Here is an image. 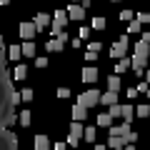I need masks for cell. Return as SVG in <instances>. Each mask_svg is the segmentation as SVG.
Here are the masks:
<instances>
[{"label":"cell","mask_w":150,"mask_h":150,"mask_svg":"<svg viewBox=\"0 0 150 150\" xmlns=\"http://www.w3.org/2000/svg\"><path fill=\"white\" fill-rule=\"evenodd\" d=\"M100 48H103V43H98V40H95V43L88 45V53H100Z\"/></svg>","instance_id":"obj_27"},{"label":"cell","mask_w":150,"mask_h":150,"mask_svg":"<svg viewBox=\"0 0 150 150\" xmlns=\"http://www.w3.org/2000/svg\"><path fill=\"white\" fill-rule=\"evenodd\" d=\"M128 68H130V58H120L118 63H115V73H125Z\"/></svg>","instance_id":"obj_18"},{"label":"cell","mask_w":150,"mask_h":150,"mask_svg":"<svg viewBox=\"0 0 150 150\" xmlns=\"http://www.w3.org/2000/svg\"><path fill=\"white\" fill-rule=\"evenodd\" d=\"M35 150H50L48 135H35Z\"/></svg>","instance_id":"obj_13"},{"label":"cell","mask_w":150,"mask_h":150,"mask_svg":"<svg viewBox=\"0 0 150 150\" xmlns=\"http://www.w3.org/2000/svg\"><path fill=\"white\" fill-rule=\"evenodd\" d=\"M135 20H138V23H140V25H143V23H148V20H150V15H148V13H140V15H138V18H135Z\"/></svg>","instance_id":"obj_31"},{"label":"cell","mask_w":150,"mask_h":150,"mask_svg":"<svg viewBox=\"0 0 150 150\" xmlns=\"http://www.w3.org/2000/svg\"><path fill=\"white\" fill-rule=\"evenodd\" d=\"M128 133H130V123H120L115 128L110 125V138H125Z\"/></svg>","instance_id":"obj_7"},{"label":"cell","mask_w":150,"mask_h":150,"mask_svg":"<svg viewBox=\"0 0 150 150\" xmlns=\"http://www.w3.org/2000/svg\"><path fill=\"white\" fill-rule=\"evenodd\" d=\"M128 33H130V35L140 33V23H138V20H130V25H128Z\"/></svg>","instance_id":"obj_25"},{"label":"cell","mask_w":150,"mask_h":150,"mask_svg":"<svg viewBox=\"0 0 150 150\" xmlns=\"http://www.w3.org/2000/svg\"><path fill=\"white\" fill-rule=\"evenodd\" d=\"M135 90H138V93H148V83H145V80H143V83H140V85H138V88H135Z\"/></svg>","instance_id":"obj_33"},{"label":"cell","mask_w":150,"mask_h":150,"mask_svg":"<svg viewBox=\"0 0 150 150\" xmlns=\"http://www.w3.org/2000/svg\"><path fill=\"white\" fill-rule=\"evenodd\" d=\"M88 35H90V28H88V25L80 28V38H88Z\"/></svg>","instance_id":"obj_37"},{"label":"cell","mask_w":150,"mask_h":150,"mask_svg":"<svg viewBox=\"0 0 150 150\" xmlns=\"http://www.w3.org/2000/svg\"><path fill=\"white\" fill-rule=\"evenodd\" d=\"M30 120H33L30 110H23V112H20V125H30Z\"/></svg>","instance_id":"obj_24"},{"label":"cell","mask_w":150,"mask_h":150,"mask_svg":"<svg viewBox=\"0 0 150 150\" xmlns=\"http://www.w3.org/2000/svg\"><path fill=\"white\" fill-rule=\"evenodd\" d=\"M68 20H83L85 18V8L80 5V3H73V5H68Z\"/></svg>","instance_id":"obj_4"},{"label":"cell","mask_w":150,"mask_h":150,"mask_svg":"<svg viewBox=\"0 0 150 150\" xmlns=\"http://www.w3.org/2000/svg\"><path fill=\"white\" fill-rule=\"evenodd\" d=\"M95 58H98V53H88V55H85V60H88V63H93Z\"/></svg>","instance_id":"obj_38"},{"label":"cell","mask_w":150,"mask_h":150,"mask_svg":"<svg viewBox=\"0 0 150 150\" xmlns=\"http://www.w3.org/2000/svg\"><path fill=\"white\" fill-rule=\"evenodd\" d=\"M148 50H150V35L145 33L143 38L138 40V45H135V55L130 58V68L135 70L138 75H145V65H148Z\"/></svg>","instance_id":"obj_1"},{"label":"cell","mask_w":150,"mask_h":150,"mask_svg":"<svg viewBox=\"0 0 150 150\" xmlns=\"http://www.w3.org/2000/svg\"><path fill=\"white\" fill-rule=\"evenodd\" d=\"M55 150H68V148H65V143H55Z\"/></svg>","instance_id":"obj_39"},{"label":"cell","mask_w":150,"mask_h":150,"mask_svg":"<svg viewBox=\"0 0 150 150\" xmlns=\"http://www.w3.org/2000/svg\"><path fill=\"white\" fill-rule=\"evenodd\" d=\"M138 115H140V118H148V115H150V108L148 105H138Z\"/></svg>","instance_id":"obj_28"},{"label":"cell","mask_w":150,"mask_h":150,"mask_svg":"<svg viewBox=\"0 0 150 150\" xmlns=\"http://www.w3.org/2000/svg\"><path fill=\"white\" fill-rule=\"evenodd\" d=\"M68 95H70V90H68V88H60V90H58V98H63V100H65Z\"/></svg>","instance_id":"obj_32"},{"label":"cell","mask_w":150,"mask_h":150,"mask_svg":"<svg viewBox=\"0 0 150 150\" xmlns=\"http://www.w3.org/2000/svg\"><path fill=\"white\" fill-rule=\"evenodd\" d=\"M33 25H35V30H38V33L45 30V28L50 25V15H48V13H38L35 20H33Z\"/></svg>","instance_id":"obj_5"},{"label":"cell","mask_w":150,"mask_h":150,"mask_svg":"<svg viewBox=\"0 0 150 150\" xmlns=\"http://www.w3.org/2000/svg\"><path fill=\"white\" fill-rule=\"evenodd\" d=\"M80 78H83V83H95L98 80V68H95V65H85Z\"/></svg>","instance_id":"obj_6"},{"label":"cell","mask_w":150,"mask_h":150,"mask_svg":"<svg viewBox=\"0 0 150 150\" xmlns=\"http://www.w3.org/2000/svg\"><path fill=\"white\" fill-rule=\"evenodd\" d=\"M110 123H112V118L108 115V112H103V115H98V125H103V128H110Z\"/></svg>","instance_id":"obj_22"},{"label":"cell","mask_w":150,"mask_h":150,"mask_svg":"<svg viewBox=\"0 0 150 150\" xmlns=\"http://www.w3.org/2000/svg\"><path fill=\"white\" fill-rule=\"evenodd\" d=\"M123 150H135V145H125V148Z\"/></svg>","instance_id":"obj_41"},{"label":"cell","mask_w":150,"mask_h":150,"mask_svg":"<svg viewBox=\"0 0 150 150\" xmlns=\"http://www.w3.org/2000/svg\"><path fill=\"white\" fill-rule=\"evenodd\" d=\"M125 145H128V143H125V138H110L105 148H112V150H123Z\"/></svg>","instance_id":"obj_14"},{"label":"cell","mask_w":150,"mask_h":150,"mask_svg":"<svg viewBox=\"0 0 150 150\" xmlns=\"http://www.w3.org/2000/svg\"><path fill=\"white\" fill-rule=\"evenodd\" d=\"M135 95H138V90H135V88H128V98L130 100H135Z\"/></svg>","instance_id":"obj_36"},{"label":"cell","mask_w":150,"mask_h":150,"mask_svg":"<svg viewBox=\"0 0 150 150\" xmlns=\"http://www.w3.org/2000/svg\"><path fill=\"white\" fill-rule=\"evenodd\" d=\"M108 115H110V118H118V115H120V105H118V103L108 108Z\"/></svg>","instance_id":"obj_26"},{"label":"cell","mask_w":150,"mask_h":150,"mask_svg":"<svg viewBox=\"0 0 150 150\" xmlns=\"http://www.w3.org/2000/svg\"><path fill=\"white\" fill-rule=\"evenodd\" d=\"M8 58L18 63V58H20V45H10V48H8Z\"/></svg>","instance_id":"obj_21"},{"label":"cell","mask_w":150,"mask_h":150,"mask_svg":"<svg viewBox=\"0 0 150 150\" xmlns=\"http://www.w3.org/2000/svg\"><path fill=\"white\" fill-rule=\"evenodd\" d=\"M83 138H85L88 143H95V128H93V125H88V128H83Z\"/></svg>","instance_id":"obj_19"},{"label":"cell","mask_w":150,"mask_h":150,"mask_svg":"<svg viewBox=\"0 0 150 150\" xmlns=\"http://www.w3.org/2000/svg\"><path fill=\"white\" fill-rule=\"evenodd\" d=\"M35 65H38V68H45V65H48V60H45V58H38Z\"/></svg>","instance_id":"obj_35"},{"label":"cell","mask_w":150,"mask_h":150,"mask_svg":"<svg viewBox=\"0 0 150 150\" xmlns=\"http://www.w3.org/2000/svg\"><path fill=\"white\" fill-rule=\"evenodd\" d=\"M120 85H123V83H120L118 75H110V78H108V90H110V93H118Z\"/></svg>","instance_id":"obj_15"},{"label":"cell","mask_w":150,"mask_h":150,"mask_svg":"<svg viewBox=\"0 0 150 150\" xmlns=\"http://www.w3.org/2000/svg\"><path fill=\"white\" fill-rule=\"evenodd\" d=\"M35 25H33V23H20V38L23 40H33V38H35Z\"/></svg>","instance_id":"obj_8"},{"label":"cell","mask_w":150,"mask_h":150,"mask_svg":"<svg viewBox=\"0 0 150 150\" xmlns=\"http://www.w3.org/2000/svg\"><path fill=\"white\" fill-rule=\"evenodd\" d=\"M90 3H93V0H80V5H83V8H88Z\"/></svg>","instance_id":"obj_40"},{"label":"cell","mask_w":150,"mask_h":150,"mask_svg":"<svg viewBox=\"0 0 150 150\" xmlns=\"http://www.w3.org/2000/svg\"><path fill=\"white\" fill-rule=\"evenodd\" d=\"M120 115H123V123H130L135 115V108L133 105H120Z\"/></svg>","instance_id":"obj_12"},{"label":"cell","mask_w":150,"mask_h":150,"mask_svg":"<svg viewBox=\"0 0 150 150\" xmlns=\"http://www.w3.org/2000/svg\"><path fill=\"white\" fill-rule=\"evenodd\" d=\"M20 55H25V58H35V43H33V40H25V43L20 45Z\"/></svg>","instance_id":"obj_10"},{"label":"cell","mask_w":150,"mask_h":150,"mask_svg":"<svg viewBox=\"0 0 150 150\" xmlns=\"http://www.w3.org/2000/svg\"><path fill=\"white\" fill-rule=\"evenodd\" d=\"M8 3H10V0H0V5H8Z\"/></svg>","instance_id":"obj_43"},{"label":"cell","mask_w":150,"mask_h":150,"mask_svg":"<svg viewBox=\"0 0 150 150\" xmlns=\"http://www.w3.org/2000/svg\"><path fill=\"white\" fill-rule=\"evenodd\" d=\"M110 3H120V0H110Z\"/></svg>","instance_id":"obj_44"},{"label":"cell","mask_w":150,"mask_h":150,"mask_svg":"<svg viewBox=\"0 0 150 150\" xmlns=\"http://www.w3.org/2000/svg\"><path fill=\"white\" fill-rule=\"evenodd\" d=\"M98 103H103V105H108V108L115 105V103H118V93H110V90H108L105 95H100V100H98Z\"/></svg>","instance_id":"obj_11"},{"label":"cell","mask_w":150,"mask_h":150,"mask_svg":"<svg viewBox=\"0 0 150 150\" xmlns=\"http://www.w3.org/2000/svg\"><path fill=\"white\" fill-rule=\"evenodd\" d=\"M28 75V65H20V63H15V80H23Z\"/></svg>","instance_id":"obj_20"},{"label":"cell","mask_w":150,"mask_h":150,"mask_svg":"<svg viewBox=\"0 0 150 150\" xmlns=\"http://www.w3.org/2000/svg\"><path fill=\"white\" fill-rule=\"evenodd\" d=\"M20 100H25V103H30V100H33V90H30V88L20 93Z\"/></svg>","instance_id":"obj_29"},{"label":"cell","mask_w":150,"mask_h":150,"mask_svg":"<svg viewBox=\"0 0 150 150\" xmlns=\"http://www.w3.org/2000/svg\"><path fill=\"white\" fill-rule=\"evenodd\" d=\"M98 100H100V93L98 90H85V93H80V98H78V105H83L88 110L90 105H98Z\"/></svg>","instance_id":"obj_3"},{"label":"cell","mask_w":150,"mask_h":150,"mask_svg":"<svg viewBox=\"0 0 150 150\" xmlns=\"http://www.w3.org/2000/svg\"><path fill=\"white\" fill-rule=\"evenodd\" d=\"M45 50H48V53H58V50H63V43H60V40H48V45H45Z\"/></svg>","instance_id":"obj_17"},{"label":"cell","mask_w":150,"mask_h":150,"mask_svg":"<svg viewBox=\"0 0 150 150\" xmlns=\"http://www.w3.org/2000/svg\"><path fill=\"white\" fill-rule=\"evenodd\" d=\"M70 138H75V140H80V138H83V125H80V123H75V120H73V125H70Z\"/></svg>","instance_id":"obj_16"},{"label":"cell","mask_w":150,"mask_h":150,"mask_svg":"<svg viewBox=\"0 0 150 150\" xmlns=\"http://www.w3.org/2000/svg\"><path fill=\"white\" fill-rule=\"evenodd\" d=\"M95 150H105V145H95Z\"/></svg>","instance_id":"obj_42"},{"label":"cell","mask_w":150,"mask_h":150,"mask_svg":"<svg viewBox=\"0 0 150 150\" xmlns=\"http://www.w3.org/2000/svg\"><path fill=\"white\" fill-rule=\"evenodd\" d=\"M85 118H88V110H85L83 105H78V103H75V105H73V120H75V123H83Z\"/></svg>","instance_id":"obj_9"},{"label":"cell","mask_w":150,"mask_h":150,"mask_svg":"<svg viewBox=\"0 0 150 150\" xmlns=\"http://www.w3.org/2000/svg\"><path fill=\"white\" fill-rule=\"evenodd\" d=\"M55 40H60V43H68V33H65V30H63V33H60V35H58V38H55Z\"/></svg>","instance_id":"obj_34"},{"label":"cell","mask_w":150,"mask_h":150,"mask_svg":"<svg viewBox=\"0 0 150 150\" xmlns=\"http://www.w3.org/2000/svg\"><path fill=\"white\" fill-rule=\"evenodd\" d=\"M120 18H123L125 23H130V20H133V10H123V13H120Z\"/></svg>","instance_id":"obj_30"},{"label":"cell","mask_w":150,"mask_h":150,"mask_svg":"<svg viewBox=\"0 0 150 150\" xmlns=\"http://www.w3.org/2000/svg\"><path fill=\"white\" fill-rule=\"evenodd\" d=\"M93 28H95V30H105V18H93Z\"/></svg>","instance_id":"obj_23"},{"label":"cell","mask_w":150,"mask_h":150,"mask_svg":"<svg viewBox=\"0 0 150 150\" xmlns=\"http://www.w3.org/2000/svg\"><path fill=\"white\" fill-rule=\"evenodd\" d=\"M73 3H80V0H73Z\"/></svg>","instance_id":"obj_45"},{"label":"cell","mask_w":150,"mask_h":150,"mask_svg":"<svg viewBox=\"0 0 150 150\" xmlns=\"http://www.w3.org/2000/svg\"><path fill=\"white\" fill-rule=\"evenodd\" d=\"M110 58L112 60H120V58H128V35H123L118 43L110 48Z\"/></svg>","instance_id":"obj_2"}]
</instances>
